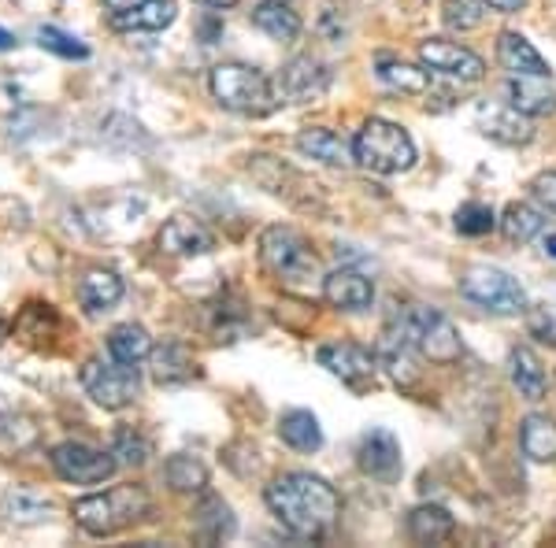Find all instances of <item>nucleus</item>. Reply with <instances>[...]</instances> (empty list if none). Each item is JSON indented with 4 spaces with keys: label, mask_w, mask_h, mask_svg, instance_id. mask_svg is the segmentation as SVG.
Listing matches in <instances>:
<instances>
[{
    "label": "nucleus",
    "mask_w": 556,
    "mask_h": 548,
    "mask_svg": "<svg viewBox=\"0 0 556 548\" xmlns=\"http://www.w3.org/2000/svg\"><path fill=\"white\" fill-rule=\"evenodd\" d=\"M356 164L375 175H405L416 167V141L390 119H367L353 141Z\"/></svg>",
    "instance_id": "obj_4"
},
{
    "label": "nucleus",
    "mask_w": 556,
    "mask_h": 548,
    "mask_svg": "<svg viewBox=\"0 0 556 548\" xmlns=\"http://www.w3.org/2000/svg\"><path fill=\"white\" fill-rule=\"evenodd\" d=\"M519 445H523L527 460L553 463L556 460V422L549 416H527L523 430H519Z\"/></svg>",
    "instance_id": "obj_27"
},
{
    "label": "nucleus",
    "mask_w": 556,
    "mask_h": 548,
    "mask_svg": "<svg viewBox=\"0 0 556 548\" xmlns=\"http://www.w3.org/2000/svg\"><path fill=\"white\" fill-rule=\"evenodd\" d=\"M482 4L490 8V12H501V15H513L519 12V8L527 4V0H482Z\"/></svg>",
    "instance_id": "obj_42"
},
{
    "label": "nucleus",
    "mask_w": 556,
    "mask_h": 548,
    "mask_svg": "<svg viewBox=\"0 0 556 548\" xmlns=\"http://www.w3.org/2000/svg\"><path fill=\"white\" fill-rule=\"evenodd\" d=\"M264 497L271 515L298 537H323L342 511V497L334 493V485L308 471L278 474Z\"/></svg>",
    "instance_id": "obj_1"
},
{
    "label": "nucleus",
    "mask_w": 556,
    "mask_h": 548,
    "mask_svg": "<svg viewBox=\"0 0 556 548\" xmlns=\"http://www.w3.org/2000/svg\"><path fill=\"white\" fill-rule=\"evenodd\" d=\"M419 60L424 67H430L434 75H445V78H456V82H479L486 75V64L482 56H475L471 49L456 41H445V38H430L419 44Z\"/></svg>",
    "instance_id": "obj_13"
},
{
    "label": "nucleus",
    "mask_w": 556,
    "mask_h": 548,
    "mask_svg": "<svg viewBox=\"0 0 556 548\" xmlns=\"http://www.w3.org/2000/svg\"><path fill=\"white\" fill-rule=\"evenodd\" d=\"M460 293L471 304L493 311V316H519L527 311V293L508 271L501 267H468L460 275Z\"/></svg>",
    "instance_id": "obj_7"
},
{
    "label": "nucleus",
    "mask_w": 556,
    "mask_h": 548,
    "mask_svg": "<svg viewBox=\"0 0 556 548\" xmlns=\"http://www.w3.org/2000/svg\"><path fill=\"white\" fill-rule=\"evenodd\" d=\"M152 353V341L146 334V327L138 322H123L108 334V356L119 359V364H141Z\"/></svg>",
    "instance_id": "obj_29"
},
{
    "label": "nucleus",
    "mask_w": 556,
    "mask_h": 548,
    "mask_svg": "<svg viewBox=\"0 0 556 548\" xmlns=\"http://www.w3.org/2000/svg\"><path fill=\"white\" fill-rule=\"evenodd\" d=\"M405 327H408L412 341H416V348L430 359V364H456V359H460V353H464L460 334H456V327L442 316V311L412 308V311H405Z\"/></svg>",
    "instance_id": "obj_8"
},
{
    "label": "nucleus",
    "mask_w": 556,
    "mask_h": 548,
    "mask_svg": "<svg viewBox=\"0 0 556 548\" xmlns=\"http://www.w3.org/2000/svg\"><path fill=\"white\" fill-rule=\"evenodd\" d=\"M149 374H152V382H160V385L190 382L193 374H197L190 348L178 345V341H164V345L149 353Z\"/></svg>",
    "instance_id": "obj_22"
},
{
    "label": "nucleus",
    "mask_w": 556,
    "mask_h": 548,
    "mask_svg": "<svg viewBox=\"0 0 556 548\" xmlns=\"http://www.w3.org/2000/svg\"><path fill=\"white\" fill-rule=\"evenodd\" d=\"M445 26H453V30H475V26L482 23V15H486V4L482 0H445Z\"/></svg>",
    "instance_id": "obj_37"
},
{
    "label": "nucleus",
    "mask_w": 556,
    "mask_h": 548,
    "mask_svg": "<svg viewBox=\"0 0 556 548\" xmlns=\"http://www.w3.org/2000/svg\"><path fill=\"white\" fill-rule=\"evenodd\" d=\"M531 190H534L538 201L545 204V208L556 212V170H545V175H538Z\"/></svg>",
    "instance_id": "obj_41"
},
{
    "label": "nucleus",
    "mask_w": 556,
    "mask_h": 548,
    "mask_svg": "<svg viewBox=\"0 0 556 548\" xmlns=\"http://www.w3.org/2000/svg\"><path fill=\"white\" fill-rule=\"evenodd\" d=\"M38 44L60 60H89L86 44L78 38H71L67 30H60V26H38Z\"/></svg>",
    "instance_id": "obj_35"
},
{
    "label": "nucleus",
    "mask_w": 556,
    "mask_h": 548,
    "mask_svg": "<svg viewBox=\"0 0 556 548\" xmlns=\"http://www.w3.org/2000/svg\"><path fill=\"white\" fill-rule=\"evenodd\" d=\"M375 75H379L390 89H397V93H427V86H430L427 71L412 67V64H405V60H397V56H379V60H375Z\"/></svg>",
    "instance_id": "obj_30"
},
{
    "label": "nucleus",
    "mask_w": 556,
    "mask_h": 548,
    "mask_svg": "<svg viewBox=\"0 0 556 548\" xmlns=\"http://www.w3.org/2000/svg\"><path fill=\"white\" fill-rule=\"evenodd\" d=\"M456 230L464 233V238H482V233H490L493 227H497V215H493L490 204L482 201H468L456 208Z\"/></svg>",
    "instance_id": "obj_34"
},
{
    "label": "nucleus",
    "mask_w": 556,
    "mask_h": 548,
    "mask_svg": "<svg viewBox=\"0 0 556 548\" xmlns=\"http://www.w3.org/2000/svg\"><path fill=\"white\" fill-rule=\"evenodd\" d=\"M260 259L278 282L293 285V290L319 278V256L293 227H267L260 233Z\"/></svg>",
    "instance_id": "obj_5"
},
{
    "label": "nucleus",
    "mask_w": 556,
    "mask_h": 548,
    "mask_svg": "<svg viewBox=\"0 0 556 548\" xmlns=\"http://www.w3.org/2000/svg\"><path fill=\"white\" fill-rule=\"evenodd\" d=\"M78 382H83V390L89 393V400L101 404L108 411L127 408L141 393L138 364H119V359H112V364H104V359H86L83 371H78Z\"/></svg>",
    "instance_id": "obj_6"
},
{
    "label": "nucleus",
    "mask_w": 556,
    "mask_h": 548,
    "mask_svg": "<svg viewBox=\"0 0 556 548\" xmlns=\"http://www.w3.org/2000/svg\"><path fill=\"white\" fill-rule=\"evenodd\" d=\"M542 230H545V219H542V212L531 208V204L513 201L505 208V215H501V233H505L508 241H516V245H527V241H534Z\"/></svg>",
    "instance_id": "obj_31"
},
{
    "label": "nucleus",
    "mask_w": 556,
    "mask_h": 548,
    "mask_svg": "<svg viewBox=\"0 0 556 548\" xmlns=\"http://www.w3.org/2000/svg\"><path fill=\"white\" fill-rule=\"evenodd\" d=\"M197 4H208V8H230V4H238V0H197Z\"/></svg>",
    "instance_id": "obj_45"
},
{
    "label": "nucleus",
    "mask_w": 556,
    "mask_h": 548,
    "mask_svg": "<svg viewBox=\"0 0 556 548\" xmlns=\"http://www.w3.org/2000/svg\"><path fill=\"white\" fill-rule=\"evenodd\" d=\"M275 89H278V101H286V104L316 101V97H323L330 89V67L304 52V56H293L290 64L278 71Z\"/></svg>",
    "instance_id": "obj_11"
},
{
    "label": "nucleus",
    "mask_w": 556,
    "mask_h": 548,
    "mask_svg": "<svg viewBox=\"0 0 556 548\" xmlns=\"http://www.w3.org/2000/svg\"><path fill=\"white\" fill-rule=\"evenodd\" d=\"M164 479H167V485H172L175 493H201L204 485H208V467L197 460V456L178 453V456L167 460Z\"/></svg>",
    "instance_id": "obj_32"
},
{
    "label": "nucleus",
    "mask_w": 556,
    "mask_h": 548,
    "mask_svg": "<svg viewBox=\"0 0 556 548\" xmlns=\"http://www.w3.org/2000/svg\"><path fill=\"white\" fill-rule=\"evenodd\" d=\"M527 327H531V334L538 341H549V345H556V316L549 308H534L531 316H527Z\"/></svg>",
    "instance_id": "obj_40"
},
{
    "label": "nucleus",
    "mask_w": 556,
    "mask_h": 548,
    "mask_svg": "<svg viewBox=\"0 0 556 548\" xmlns=\"http://www.w3.org/2000/svg\"><path fill=\"white\" fill-rule=\"evenodd\" d=\"M319 367H327L334 379H342L353 390H364L367 382H375V371H379V356L371 348L356 345V341H330V345H319Z\"/></svg>",
    "instance_id": "obj_12"
},
{
    "label": "nucleus",
    "mask_w": 556,
    "mask_h": 548,
    "mask_svg": "<svg viewBox=\"0 0 556 548\" xmlns=\"http://www.w3.org/2000/svg\"><path fill=\"white\" fill-rule=\"evenodd\" d=\"M298 149L304 152L308 160H319L327 167H349L356 164V149L349 145L342 133L327 130V127H308L298 133Z\"/></svg>",
    "instance_id": "obj_19"
},
{
    "label": "nucleus",
    "mask_w": 556,
    "mask_h": 548,
    "mask_svg": "<svg viewBox=\"0 0 556 548\" xmlns=\"http://www.w3.org/2000/svg\"><path fill=\"white\" fill-rule=\"evenodd\" d=\"M193 523L201 530L204 541H223V537L235 534V515H230V508L223 505L219 497H204L193 515Z\"/></svg>",
    "instance_id": "obj_33"
},
{
    "label": "nucleus",
    "mask_w": 556,
    "mask_h": 548,
    "mask_svg": "<svg viewBox=\"0 0 556 548\" xmlns=\"http://www.w3.org/2000/svg\"><path fill=\"white\" fill-rule=\"evenodd\" d=\"M323 296L338 311H364L375 301V282L367 275L353 271V267H338V271L323 278Z\"/></svg>",
    "instance_id": "obj_16"
},
{
    "label": "nucleus",
    "mask_w": 556,
    "mask_h": 548,
    "mask_svg": "<svg viewBox=\"0 0 556 548\" xmlns=\"http://www.w3.org/2000/svg\"><path fill=\"white\" fill-rule=\"evenodd\" d=\"M8 49H15V34H8L4 26H0V52H8Z\"/></svg>",
    "instance_id": "obj_44"
},
{
    "label": "nucleus",
    "mask_w": 556,
    "mask_h": 548,
    "mask_svg": "<svg viewBox=\"0 0 556 548\" xmlns=\"http://www.w3.org/2000/svg\"><path fill=\"white\" fill-rule=\"evenodd\" d=\"M123 301V278L115 271H86L83 282H78V304H83L86 316H101V311H112L115 304Z\"/></svg>",
    "instance_id": "obj_20"
},
{
    "label": "nucleus",
    "mask_w": 556,
    "mask_h": 548,
    "mask_svg": "<svg viewBox=\"0 0 556 548\" xmlns=\"http://www.w3.org/2000/svg\"><path fill=\"white\" fill-rule=\"evenodd\" d=\"M319 4H323V12H319V20H316V30H319L327 41H342V38H345V26H342V8H338V4H330V0H319Z\"/></svg>",
    "instance_id": "obj_39"
},
{
    "label": "nucleus",
    "mask_w": 556,
    "mask_h": 548,
    "mask_svg": "<svg viewBox=\"0 0 556 548\" xmlns=\"http://www.w3.org/2000/svg\"><path fill=\"white\" fill-rule=\"evenodd\" d=\"M52 467L64 482H75V485H101L115 474V460L112 453H101L93 445H83V442H64L52 448Z\"/></svg>",
    "instance_id": "obj_9"
},
{
    "label": "nucleus",
    "mask_w": 556,
    "mask_h": 548,
    "mask_svg": "<svg viewBox=\"0 0 556 548\" xmlns=\"http://www.w3.org/2000/svg\"><path fill=\"white\" fill-rule=\"evenodd\" d=\"M475 123L497 145H531L534 138L531 115H523L513 104H479L475 107Z\"/></svg>",
    "instance_id": "obj_14"
},
{
    "label": "nucleus",
    "mask_w": 556,
    "mask_h": 548,
    "mask_svg": "<svg viewBox=\"0 0 556 548\" xmlns=\"http://www.w3.org/2000/svg\"><path fill=\"white\" fill-rule=\"evenodd\" d=\"M175 15H178L175 0H141L130 12L112 15V26L127 34H156V30H167V26L175 23Z\"/></svg>",
    "instance_id": "obj_21"
},
{
    "label": "nucleus",
    "mask_w": 556,
    "mask_h": 548,
    "mask_svg": "<svg viewBox=\"0 0 556 548\" xmlns=\"http://www.w3.org/2000/svg\"><path fill=\"white\" fill-rule=\"evenodd\" d=\"M497 60L508 75H549V64L542 60V52L534 49L523 34L516 30H505L497 41Z\"/></svg>",
    "instance_id": "obj_23"
},
{
    "label": "nucleus",
    "mask_w": 556,
    "mask_h": 548,
    "mask_svg": "<svg viewBox=\"0 0 556 548\" xmlns=\"http://www.w3.org/2000/svg\"><path fill=\"white\" fill-rule=\"evenodd\" d=\"M453 530H456L453 515L438 505H419V508H412V515H408V534H412V541H419V545L450 541Z\"/></svg>",
    "instance_id": "obj_25"
},
{
    "label": "nucleus",
    "mask_w": 556,
    "mask_h": 548,
    "mask_svg": "<svg viewBox=\"0 0 556 548\" xmlns=\"http://www.w3.org/2000/svg\"><path fill=\"white\" fill-rule=\"evenodd\" d=\"M416 341H412L408 327H405V316H397L390 327L382 330L379 345H375V356H379V367L390 374L393 385L401 390H412L419 382V367H416Z\"/></svg>",
    "instance_id": "obj_10"
},
{
    "label": "nucleus",
    "mask_w": 556,
    "mask_h": 548,
    "mask_svg": "<svg viewBox=\"0 0 556 548\" xmlns=\"http://www.w3.org/2000/svg\"><path fill=\"white\" fill-rule=\"evenodd\" d=\"M212 97L223 107L238 115H253V119H264L278 107V89L264 71L245 67V64H219L212 67L208 75Z\"/></svg>",
    "instance_id": "obj_3"
},
{
    "label": "nucleus",
    "mask_w": 556,
    "mask_h": 548,
    "mask_svg": "<svg viewBox=\"0 0 556 548\" xmlns=\"http://www.w3.org/2000/svg\"><path fill=\"white\" fill-rule=\"evenodd\" d=\"M108 8H112V15H119V12H130V8H138L141 0H104Z\"/></svg>",
    "instance_id": "obj_43"
},
{
    "label": "nucleus",
    "mask_w": 556,
    "mask_h": 548,
    "mask_svg": "<svg viewBox=\"0 0 556 548\" xmlns=\"http://www.w3.org/2000/svg\"><path fill=\"white\" fill-rule=\"evenodd\" d=\"M356 467H361L364 474H371V479L379 482H393L401 479V445L397 437L390 434V430H367L361 437V445H356Z\"/></svg>",
    "instance_id": "obj_15"
},
{
    "label": "nucleus",
    "mask_w": 556,
    "mask_h": 548,
    "mask_svg": "<svg viewBox=\"0 0 556 548\" xmlns=\"http://www.w3.org/2000/svg\"><path fill=\"white\" fill-rule=\"evenodd\" d=\"M160 248L172 256H204L215 248V238L204 222L190 219V215H175L160 230Z\"/></svg>",
    "instance_id": "obj_17"
},
{
    "label": "nucleus",
    "mask_w": 556,
    "mask_h": 548,
    "mask_svg": "<svg viewBox=\"0 0 556 548\" xmlns=\"http://www.w3.org/2000/svg\"><path fill=\"white\" fill-rule=\"evenodd\" d=\"M4 508L12 511V519H20V523H38V519H49V511H52L49 500L26 497V493H15V497H8Z\"/></svg>",
    "instance_id": "obj_38"
},
{
    "label": "nucleus",
    "mask_w": 556,
    "mask_h": 548,
    "mask_svg": "<svg viewBox=\"0 0 556 548\" xmlns=\"http://www.w3.org/2000/svg\"><path fill=\"white\" fill-rule=\"evenodd\" d=\"M508 371H513V382L516 390L523 393L527 400H542L545 397V367L531 348H513L508 353Z\"/></svg>",
    "instance_id": "obj_28"
},
{
    "label": "nucleus",
    "mask_w": 556,
    "mask_h": 548,
    "mask_svg": "<svg viewBox=\"0 0 556 548\" xmlns=\"http://www.w3.org/2000/svg\"><path fill=\"white\" fill-rule=\"evenodd\" d=\"M108 453L115 456V460H119V467H141L149 460V442L141 434H134V430H115L112 434V448H108Z\"/></svg>",
    "instance_id": "obj_36"
},
{
    "label": "nucleus",
    "mask_w": 556,
    "mask_h": 548,
    "mask_svg": "<svg viewBox=\"0 0 556 548\" xmlns=\"http://www.w3.org/2000/svg\"><path fill=\"white\" fill-rule=\"evenodd\" d=\"M508 104L519 107L531 119L556 112V86L549 82V75H513L508 82Z\"/></svg>",
    "instance_id": "obj_18"
},
{
    "label": "nucleus",
    "mask_w": 556,
    "mask_h": 548,
    "mask_svg": "<svg viewBox=\"0 0 556 548\" xmlns=\"http://www.w3.org/2000/svg\"><path fill=\"white\" fill-rule=\"evenodd\" d=\"M278 437L293 448V453H316L323 445V430H319V419L304 408H293L278 419Z\"/></svg>",
    "instance_id": "obj_26"
},
{
    "label": "nucleus",
    "mask_w": 556,
    "mask_h": 548,
    "mask_svg": "<svg viewBox=\"0 0 556 548\" xmlns=\"http://www.w3.org/2000/svg\"><path fill=\"white\" fill-rule=\"evenodd\" d=\"M545 253L556 259V233H549V238H545Z\"/></svg>",
    "instance_id": "obj_46"
},
{
    "label": "nucleus",
    "mask_w": 556,
    "mask_h": 548,
    "mask_svg": "<svg viewBox=\"0 0 556 548\" xmlns=\"http://www.w3.org/2000/svg\"><path fill=\"white\" fill-rule=\"evenodd\" d=\"M253 26L260 34H267L271 41H298L301 15L293 12L286 0H260L253 8Z\"/></svg>",
    "instance_id": "obj_24"
},
{
    "label": "nucleus",
    "mask_w": 556,
    "mask_h": 548,
    "mask_svg": "<svg viewBox=\"0 0 556 548\" xmlns=\"http://www.w3.org/2000/svg\"><path fill=\"white\" fill-rule=\"evenodd\" d=\"M8 330H12V327H8V319H4V316H0V341H4V337H8Z\"/></svg>",
    "instance_id": "obj_47"
},
{
    "label": "nucleus",
    "mask_w": 556,
    "mask_h": 548,
    "mask_svg": "<svg viewBox=\"0 0 556 548\" xmlns=\"http://www.w3.org/2000/svg\"><path fill=\"white\" fill-rule=\"evenodd\" d=\"M152 508L149 493L141 485H119V489H108V493H93V497L75 500L71 515L75 523L93 537H112L119 530L134 526L138 519H146Z\"/></svg>",
    "instance_id": "obj_2"
}]
</instances>
